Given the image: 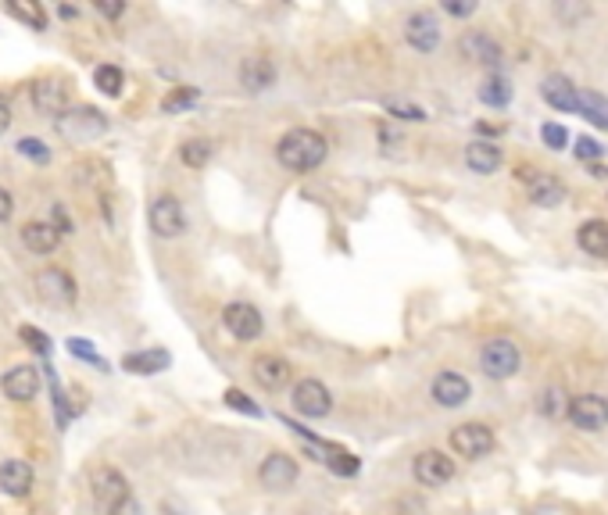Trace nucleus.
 I'll list each match as a JSON object with an SVG mask.
<instances>
[{
    "instance_id": "nucleus-44",
    "label": "nucleus",
    "mask_w": 608,
    "mask_h": 515,
    "mask_svg": "<svg viewBox=\"0 0 608 515\" xmlns=\"http://www.w3.org/2000/svg\"><path fill=\"white\" fill-rule=\"evenodd\" d=\"M444 11L447 15H454V18H469V15L476 11V4H454V0H447Z\"/></svg>"
},
{
    "instance_id": "nucleus-45",
    "label": "nucleus",
    "mask_w": 608,
    "mask_h": 515,
    "mask_svg": "<svg viewBox=\"0 0 608 515\" xmlns=\"http://www.w3.org/2000/svg\"><path fill=\"white\" fill-rule=\"evenodd\" d=\"M97 11H101L104 18H119L122 11H125V4H112V0H97Z\"/></svg>"
},
{
    "instance_id": "nucleus-38",
    "label": "nucleus",
    "mask_w": 608,
    "mask_h": 515,
    "mask_svg": "<svg viewBox=\"0 0 608 515\" xmlns=\"http://www.w3.org/2000/svg\"><path fill=\"white\" fill-rule=\"evenodd\" d=\"M18 154H26V158H33V162H40L47 165L50 162V151H47V143L37 140V136H26V140H18Z\"/></svg>"
},
{
    "instance_id": "nucleus-35",
    "label": "nucleus",
    "mask_w": 608,
    "mask_h": 515,
    "mask_svg": "<svg viewBox=\"0 0 608 515\" xmlns=\"http://www.w3.org/2000/svg\"><path fill=\"white\" fill-rule=\"evenodd\" d=\"M7 15L29 22L33 29H47V15H43L40 7H33V4H7Z\"/></svg>"
},
{
    "instance_id": "nucleus-29",
    "label": "nucleus",
    "mask_w": 608,
    "mask_h": 515,
    "mask_svg": "<svg viewBox=\"0 0 608 515\" xmlns=\"http://www.w3.org/2000/svg\"><path fill=\"white\" fill-rule=\"evenodd\" d=\"M480 100H484L486 108H505L508 100H512V86L505 76H486L484 86H480Z\"/></svg>"
},
{
    "instance_id": "nucleus-40",
    "label": "nucleus",
    "mask_w": 608,
    "mask_h": 515,
    "mask_svg": "<svg viewBox=\"0 0 608 515\" xmlns=\"http://www.w3.org/2000/svg\"><path fill=\"white\" fill-rule=\"evenodd\" d=\"M69 351H72V358H82V362H97V365H104L101 358H97V351H93V343L82 341V337H72L69 341Z\"/></svg>"
},
{
    "instance_id": "nucleus-28",
    "label": "nucleus",
    "mask_w": 608,
    "mask_h": 515,
    "mask_svg": "<svg viewBox=\"0 0 608 515\" xmlns=\"http://www.w3.org/2000/svg\"><path fill=\"white\" fill-rule=\"evenodd\" d=\"M319 451L325 455L323 462L336 472V476H355V472L362 469V462H358L351 451H344V447H333V444H323V440H319Z\"/></svg>"
},
{
    "instance_id": "nucleus-27",
    "label": "nucleus",
    "mask_w": 608,
    "mask_h": 515,
    "mask_svg": "<svg viewBox=\"0 0 608 515\" xmlns=\"http://www.w3.org/2000/svg\"><path fill=\"white\" fill-rule=\"evenodd\" d=\"M576 115H583V119H591L594 126L608 129V97L594 93V89H580V108H576Z\"/></svg>"
},
{
    "instance_id": "nucleus-41",
    "label": "nucleus",
    "mask_w": 608,
    "mask_h": 515,
    "mask_svg": "<svg viewBox=\"0 0 608 515\" xmlns=\"http://www.w3.org/2000/svg\"><path fill=\"white\" fill-rule=\"evenodd\" d=\"M387 111H390L394 119H411V122H422V119H426V111H422V108H415V104H394V100H390V104H387Z\"/></svg>"
},
{
    "instance_id": "nucleus-12",
    "label": "nucleus",
    "mask_w": 608,
    "mask_h": 515,
    "mask_svg": "<svg viewBox=\"0 0 608 515\" xmlns=\"http://www.w3.org/2000/svg\"><path fill=\"white\" fill-rule=\"evenodd\" d=\"M415 479L422 483V487H444L451 483V476H454V458H447L444 451H437V447H430V451H419L415 455Z\"/></svg>"
},
{
    "instance_id": "nucleus-30",
    "label": "nucleus",
    "mask_w": 608,
    "mask_h": 515,
    "mask_svg": "<svg viewBox=\"0 0 608 515\" xmlns=\"http://www.w3.org/2000/svg\"><path fill=\"white\" fill-rule=\"evenodd\" d=\"M537 412H540L544 419H559L562 412H569L566 394H562L559 386H548V390H540V394H537Z\"/></svg>"
},
{
    "instance_id": "nucleus-5",
    "label": "nucleus",
    "mask_w": 608,
    "mask_h": 515,
    "mask_svg": "<svg viewBox=\"0 0 608 515\" xmlns=\"http://www.w3.org/2000/svg\"><path fill=\"white\" fill-rule=\"evenodd\" d=\"M519 347L512 341H486L480 351V369H484L490 380H508L519 373Z\"/></svg>"
},
{
    "instance_id": "nucleus-13",
    "label": "nucleus",
    "mask_w": 608,
    "mask_h": 515,
    "mask_svg": "<svg viewBox=\"0 0 608 515\" xmlns=\"http://www.w3.org/2000/svg\"><path fill=\"white\" fill-rule=\"evenodd\" d=\"M258 479L265 490H290L297 483V458L283 455V451H272L261 466H258Z\"/></svg>"
},
{
    "instance_id": "nucleus-36",
    "label": "nucleus",
    "mask_w": 608,
    "mask_h": 515,
    "mask_svg": "<svg viewBox=\"0 0 608 515\" xmlns=\"http://www.w3.org/2000/svg\"><path fill=\"white\" fill-rule=\"evenodd\" d=\"M226 405H229V408H237V412H243V415H251V419H258V415H261V405H254L243 390H233V386L226 390Z\"/></svg>"
},
{
    "instance_id": "nucleus-49",
    "label": "nucleus",
    "mask_w": 608,
    "mask_h": 515,
    "mask_svg": "<svg viewBox=\"0 0 608 515\" xmlns=\"http://www.w3.org/2000/svg\"><path fill=\"white\" fill-rule=\"evenodd\" d=\"M58 15H61V18H69V22H72V18H80V11H76V7H69V4H61V7H58Z\"/></svg>"
},
{
    "instance_id": "nucleus-15",
    "label": "nucleus",
    "mask_w": 608,
    "mask_h": 515,
    "mask_svg": "<svg viewBox=\"0 0 608 515\" xmlns=\"http://www.w3.org/2000/svg\"><path fill=\"white\" fill-rule=\"evenodd\" d=\"M0 390L7 401H33L40 394V373L33 365H11L0 376Z\"/></svg>"
},
{
    "instance_id": "nucleus-26",
    "label": "nucleus",
    "mask_w": 608,
    "mask_h": 515,
    "mask_svg": "<svg viewBox=\"0 0 608 515\" xmlns=\"http://www.w3.org/2000/svg\"><path fill=\"white\" fill-rule=\"evenodd\" d=\"M462 54H465L469 61H476V65H497L501 47L490 40L486 33H469V37L462 40Z\"/></svg>"
},
{
    "instance_id": "nucleus-9",
    "label": "nucleus",
    "mask_w": 608,
    "mask_h": 515,
    "mask_svg": "<svg viewBox=\"0 0 608 515\" xmlns=\"http://www.w3.org/2000/svg\"><path fill=\"white\" fill-rule=\"evenodd\" d=\"M37 294L47 304H72V300L80 298V287H76V279L65 268L47 265L43 272H37Z\"/></svg>"
},
{
    "instance_id": "nucleus-2",
    "label": "nucleus",
    "mask_w": 608,
    "mask_h": 515,
    "mask_svg": "<svg viewBox=\"0 0 608 515\" xmlns=\"http://www.w3.org/2000/svg\"><path fill=\"white\" fill-rule=\"evenodd\" d=\"M58 136L80 143V140H97L108 132V119L97 111V108H69L61 119H54Z\"/></svg>"
},
{
    "instance_id": "nucleus-47",
    "label": "nucleus",
    "mask_w": 608,
    "mask_h": 515,
    "mask_svg": "<svg viewBox=\"0 0 608 515\" xmlns=\"http://www.w3.org/2000/svg\"><path fill=\"white\" fill-rule=\"evenodd\" d=\"M112 515H144V509H140V501H136V498H129V501H122Z\"/></svg>"
},
{
    "instance_id": "nucleus-3",
    "label": "nucleus",
    "mask_w": 608,
    "mask_h": 515,
    "mask_svg": "<svg viewBox=\"0 0 608 515\" xmlns=\"http://www.w3.org/2000/svg\"><path fill=\"white\" fill-rule=\"evenodd\" d=\"M147 218H151V229H155L162 240H176V236L187 233V212H183V201H179L176 194L155 197Z\"/></svg>"
},
{
    "instance_id": "nucleus-20",
    "label": "nucleus",
    "mask_w": 608,
    "mask_h": 515,
    "mask_svg": "<svg viewBox=\"0 0 608 515\" xmlns=\"http://www.w3.org/2000/svg\"><path fill=\"white\" fill-rule=\"evenodd\" d=\"M251 376L265 390H283L290 384V362L280 354H258L254 365H251Z\"/></svg>"
},
{
    "instance_id": "nucleus-1",
    "label": "nucleus",
    "mask_w": 608,
    "mask_h": 515,
    "mask_svg": "<svg viewBox=\"0 0 608 515\" xmlns=\"http://www.w3.org/2000/svg\"><path fill=\"white\" fill-rule=\"evenodd\" d=\"M325 154H329L325 136L304 126L283 132L276 143V158L286 172H315L325 162Z\"/></svg>"
},
{
    "instance_id": "nucleus-42",
    "label": "nucleus",
    "mask_w": 608,
    "mask_h": 515,
    "mask_svg": "<svg viewBox=\"0 0 608 515\" xmlns=\"http://www.w3.org/2000/svg\"><path fill=\"white\" fill-rule=\"evenodd\" d=\"M379 140H383V151H387V154H398V151H401L398 143H405L390 126H379Z\"/></svg>"
},
{
    "instance_id": "nucleus-24",
    "label": "nucleus",
    "mask_w": 608,
    "mask_h": 515,
    "mask_svg": "<svg viewBox=\"0 0 608 515\" xmlns=\"http://www.w3.org/2000/svg\"><path fill=\"white\" fill-rule=\"evenodd\" d=\"M576 244L587 251L591 258H608V222L605 218H587L580 229H576Z\"/></svg>"
},
{
    "instance_id": "nucleus-22",
    "label": "nucleus",
    "mask_w": 608,
    "mask_h": 515,
    "mask_svg": "<svg viewBox=\"0 0 608 515\" xmlns=\"http://www.w3.org/2000/svg\"><path fill=\"white\" fill-rule=\"evenodd\" d=\"M462 158H465L469 172H476V175H490V172L501 169V147L490 140H473Z\"/></svg>"
},
{
    "instance_id": "nucleus-7",
    "label": "nucleus",
    "mask_w": 608,
    "mask_h": 515,
    "mask_svg": "<svg viewBox=\"0 0 608 515\" xmlns=\"http://www.w3.org/2000/svg\"><path fill=\"white\" fill-rule=\"evenodd\" d=\"M222 326H226L237 341H258L261 330H265L261 311H258L254 304H247V300H233V304L222 308Z\"/></svg>"
},
{
    "instance_id": "nucleus-10",
    "label": "nucleus",
    "mask_w": 608,
    "mask_h": 515,
    "mask_svg": "<svg viewBox=\"0 0 608 515\" xmlns=\"http://www.w3.org/2000/svg\"><path fill=\"white\" fill-rule=\"evenodd\" d=\"M405 43L415 47L419 54H433L441 47V22L433 11H411L405 18Z\"/></svg>"
},
{
    "instance_id": "nucleus-46",
    "label": "nucleus",
    "mask_w": 608,
    "mask_h": 515,
    "mask_svg": "<svg viewBox=\"0 0 608 515\" xmlns=\"http://www.w3.org/2000/svg\"><path fill=\"white\" fill-rule=\"evenodd\" d=\"M11 212H15V201H11V194L0 186V222H7V218H11Z\"/></svg>"
},
{
    "instance_id": "nucleus-34",
    "label": "nucleus",
    "mask_w": 608,
    "mask_h": 515,
    "mask_svg": "<svg viewBox=\"0 0 608 515\" xmlns=\"http://www.w3.org/2000/svg\"><path fill=\"white\" fill-rule=\"evenodd\" d=\"M18 337L26 341L29 351H37V354H43V358H47V354H50V347H54L50 337H47L43 330H37V326H18Z\"/></svg>"
},
{
    "instance_id": "nucleus-8",
    "label": "nucleus",
    "mask_w": 608,
    "mask_h": 515,
    "mask_svg": "<svg viewBox=\"0 0 608 515\" xmlns=\"http://www.w3.org/2000/svg\"><path fill=\"white\" fill-rule=\"evenodd\" d=\"M569 419L576 429H587V433H598L608 426V401L602 394H580V397H569Z\"/></svg>"
},
{
    "instance_id": "nucleus-37",
    "label": "nucleus",
    "mask_w": 608,
    "mask_h": 515,
    "mask_svg": "<svg viewBox=\"0 0 608 515\" xmlns=\"http://www.w3.org/2000/svg\"><path fill=\"white\" fill-rule=\"evenodd\" d=\"M540 140H544L551 151H566L569 132L566 126H559V122H544V126H540Z\"/></svg>"
},
{
    "instance_id": "nucleus-43",
    "label": "nucleus",
    "mask_w": 608,
    "mask_h": 515,
    "mask_svg": "<svg viewBox=\"0 0 608 515\" xmlns=\"http://www.w3.org/2000/svg\"><path fill=\"white\" fill-rule=\"evenodd\" d=\"M54 218H50V226H54V229H58V233H72V218H69V215H65V208H61V205H54Z\"/></svg>"
},
{
    "instance_id": "nucleus-21",
    "label": "nucleus",
    "mask_w": 608,
    "mask_h": 515,
    "mask_svg": "<svg viewBox=\"0 0 608 515\" xmlns=\"http://www.w3.org/2000/svg\"><path fill=\"white\" fill-rule=\"evenodd\" d=\"M240 83L247 86L251 93H261V89H269V86L276 83V65H272V58H261V54H251V58H243Z\"/></svg>"
},
{
    "instance_id": "nucleus-32",
    "label": "nucleus",
    "mask_w": 608,
    "mask_h": 515,
    "mask_svg": "<svg viewBox=\"0 0 608 515\" xmlns=\"http://www.w3.org/2000/svg\"><path fill=\"white\" fill-rule=\"evenodd\" d=\"M197 89L194 86H176L172 93H165V100H162V111L165 115H176V111H187V108H194L197 104Z\"/></svg>"
},
{
    "instance_id": "nucleus-23",
    "label": "nucleus",
    "mask_w": 608,
    "mask_h": 515,
    "mask_svg": "<svg viewBox=\"0 0 608 515\" xmlns=\"http://www.w3.org/2000/svg\"><path fill=\"white\" fill-rule=\"evenodd\" d=\"M22 244H26L33 255H54L58 244H61V233H58L50 222H26V226H22Z\"/></svg>"
},
{
    "instance_id": "nucleus-19",
    "label": "nucleus",
    "mask_w": 608,
    "mask_h": 515,
    "mask_svg": "<svg viewBox=\"0 0 608 515\" xmlns=\"http://www.w3.org/2000/svg\"><path fill=\"white\" fill-rule=\"evenodd\" d=\"M33 104L37 111H47V115H65L69 111V86L61 79H37L33 83Z\"/></svg>"
},
{
    "instance_id": "nucleus-6",
    "label": "nucleus",
    "mask_w": 608,
    "mask_h": 515,
    "mask_svg": "<svg viewBox=\"0 0 608 515\" xmlns=\"http://www.w3.org/2000/svg\"><path fill=\"white\" fill-rule=\"evenodd\" d=\"M129 498H133V494H129V483H125V476H122L119 469L104 466V469L93 472V505L104 515H112L122 501H129Z\"/></svg>"
},
{
    "instance_id": "nucleus-4",
    "label": "nucleus",
    "mask_w": 608,
    "mask_h": 515,
    "mask_svg": "<svg viewBox=\"0 0 608 515\" xmlns=\"http://www.w3.org/2000/svg\"><path fill=\"white\" fill-rule=\"evenodd\" d=\"M451 451L458 458H469V462L484 458V455L494 451V429L484 426V423H462V426H454L451 429Z\"/></svg>"
},
{
    "instance_id": "nucleus-11",
    "label": "nucleus",
    "mask_w": 608,
    "mask_h": 515,
    "mask_svg": "<svg viewBox=\"0 0 608 515\" xmlns=\"http://www.w3.org/2000/svg\"><path fill=\"white\" fill-rule=\"evenodd\" d=\"M293 408L304 419H325L333 412V394L319 380H301V384L293 386Z\"/></svg>"
},
{
    "instance_id": "nucleus-31",
    "label": "nucleus",
    "mask_w": 608,
    "mask_h": 515,
    "mask_svg": "<svg viewBox=\"0 0 608 515\" xmlns=\"http://www.w3.org/2000/svg\"><path fill=\"white\" fill-rule=\"evenodd\" d=\"M93 83H97V89H101L104 97H119L122 86H125V76H122L119 65H101V68L93 72Z\"/></svg>"
},
{
    "instance_id": "nucleus-33",
    "label": "nucleus",
    "mask_w": 608,
    "mask_h": 515,
    "mask_svg": "<svg viewBox=\"0 0 608 515\" xmlns=\"http://www.w3.org/2000/svg\"><path fill=\"white\" fill-rule=\"evenodd\" d=\"M179 162L190 165V169H204V165L211 162V143H208V140H187V143L179 147Z\"/></svg>"
},
{
    "instance_id": "nucleus-14",
    "label": "nucleus",
    "mask_w": 608,
    "mask_h": 515,
    "mask_svg": "<svg viewBox=\"0 0 608 515\" xmlns=\"http://www.w3.org/2000/svg\"><path fill=\"white\" fill-rule=\"evenodd\" d=\"M469 394H473L469 380H465L462 373H454V369L437 373L433 384H430V397H433L441 408H462V405L469 401Z\"/></svg>"
},
{
    "instance_id": "nucleus-18",
    "label": "nucleus",
    "mask_w": 608,
    "mask_h": 515,
    "mask_svg": "<svg viewBox=\"0 0 608 515\" xmlns=\"http://www.w3.org/2000/svg\"><path fill=\"white\" fill-rule=\"evenodd\" d=\"M33 490V466L22 458H7L0 462V494L7 498H26Z\"/></svg>"
},
{
    "instance_id": "nucleus-39",
    "label": "nucleus",
    "mask_w": 608,
    "mask_h": 515,
    "mask_svg": "<svg viewBox=\"0 0 608 515\" xmlns=\"http://www.w3.org/2000/svg\"><path fill=\"white\" fill-rule=\"evenodd\" d=\"M605 154V147L598 143V140H591V136H580L576 140V158L580 162H594V158H602Z\"/></svg>"
},
{
    "instance_id": "nucleus-25",
    "label": "nucleus",
    "mask_w": 608,
    "mask_h": 515,
    "mask_svg": "<svg viewBox=\"0 0 608 515\" xmlns=\"http://www.w3.org/2000/svg\"><path fill=\"white\" fill-rule=\"evenodd\" d=\"M168 351L162 347H151V351H133V354H125L122 358V369L125 373H136V376H155V373H162L168 369Z\"/></svg>"
},
{
    "instance_id": "nucleus-16",
    "label": "nucleus",
    "mask_w": 608,
    "mask_h": 515,
    "mask_svg": "<svg viewBox=\"0 0 608 515\" xmlns=\"http://www.w3.org/2000/svg\"><path fill=\"white\" fill-rule=\"evenodd\" d=\"M540 97L551 108H559V111H576L580 108V86L572 83L569 76H562V72H555V76H548L540 83Z\"/></svg>"
},
{
    "instance_id": "nucleus-48",
    "label": "nucleus",
    "mask_w": 608,
    "mask_h": 515,
    "mask_svg": "<svg viewBox=\"0 0 608 515\" xmlns=\"http://www.w3.org/2000/svg\"><path fill=\"white\" fill-rule=\"evenodd\" d=\"M7 126H11V108L0 100V132H7Z\"/></svg>"
},
{
    "instance_id": "nucleus-17",
    "label": "nucleus",
    "mask_w": 608,
    "mask_h": 515,
    "mask_svg": "<svg viewBox=\"0 0 608 515\" xmlns=\"http://www.w3.org/2000/svg\"><path fill=\"white\" fill-rule=\"evenodd\" d=\"M529 201H533L537 208H559V205H566L569 201V186L559 179V175L540 172V175L529 179Z\"/></svg>"
}]
</instances>
